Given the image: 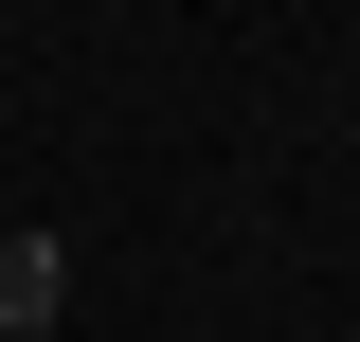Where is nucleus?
<instances>
[{
    "label": "nucleus",
    "mask_w": 360,
    "mask_h": 342,
    "mask_svg": "<svg viewBox=\"0 0 360 342\" xmlns=\"http://www.w3.org/2000/svg\"><path fill=\"white\" fill-rule=\"evenodd\" d=\"M72 306V234H0V324H54Z\"/></svg>",
    "instance_id": "f257e3e1"
},
{
    "label": "nucleus",
    "mask_w": 360,
    "mask_h": 342,
    "mask_svg": "<svg viewBox=\"0 0 360 342\" xmlns=\"http://www.w3.org/2000/svg\"><path fill=\"white\" fill-rule=\"evenodd\" d=\"M0 342H72V324H0Z\"/></svg>",
    "instance_id": "f03ea898"
}]
</instances>
